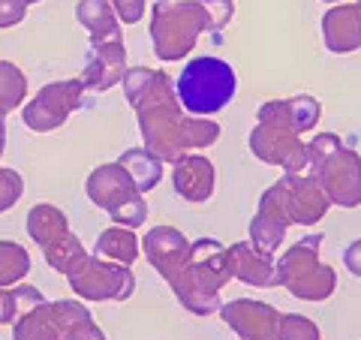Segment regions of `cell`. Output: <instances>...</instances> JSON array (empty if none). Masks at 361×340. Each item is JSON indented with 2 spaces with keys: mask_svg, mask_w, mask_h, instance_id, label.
Instances as JSON below:
<instances>
[{
  "mask_svg": "<svg viewBox=\"0 0 361 340\" xmlns=\"http://www.w3.org/2000/svg\"><path fill=\"white\" fill-rule=\"evenodd\" d=\"M232 0H160L154 6V51L163 61H180L205 30H223L232 21Z\"/></svg>",
  "mask_w": 361,
  "mask_h": 340,
  "instance_id": "cell-2",
  "label": "cell"
},
{
  "mask_svg": "<svg viewBox=\"0 0 361 340\" xmlns=\"http://www.w3.org/2000/svg\"><path fill=\"white\" fill-rule=\"evenodd\" d=\"M25 97V75L18 73V66L0 61V111L21 106Z\"/></svg>",
  "mask_w": 361,
  "mask_h": 340,
  "instance_id": "cell-24",
  "label": "cell"
},
{
  "mask_svg": "<svg viewBox=\"0 0 361 340\" xmlns=\"http://www.w3.org/2000/svg\"><path fill=\"white\" fill-rule=\"evenodd\" d=\"M232 277H238L250 286H277V265L271 262V253H262L250 241L232 244Z\"/></svg>",
  "mask_w": 361,
  "mask_h": 340,
  "instance_id": "cell-18",
  "label": "cell"
},
{
  "mask_svg": "<svg viewBox=\"0 0 361 340\" xmlns=\"http://www.w3.org/2000/svg\"><path fill=\"white\" fill-rule=\"evenodd\" d=\"M87 196L94 205L106 208L109 214L121 208L123 202H130L135 196H142L139 190H135L133 178L127 175V169L121 163H111V166H99L94 175L87 178Z\"/></svg>",
  "mask_w": 361,
  "mask_h": 340,
  "instance_id": "cell-13",
  "label": "cell"
},
{
  "mask_svg": "<svg viewBox=\"0 0 361 340\" xmlns=\"http://www.w3.org/2000/svg\"><path fill=\"white\" fill-rule=\"evenodd\" d=\"M358 4H361V0H358Z\"/></svg>",
  "mask_w": 361,
  "mask_h": 340,
  "instance_id": "cell-34",
  "label": "cell"
},
{
  "mask_svg": "<svg viewBox=\"0 0 361 340\" xmlns=\"http://www.w3.org/2000/svg\"><path fill=\"white\" fill-rule=\"evenodd\" d=\"M343 262H346V268L353 271L355 277H361V241H355V244L343 253Z\"/></svg>",
  "mask_w": 361,
  "mask_h": 340,
  "instance_id": "cell-31",
  "label": "cell"
},
{
  "mask_svg": "<svg viewBox=\"0 0 361 340\" xmlns=\"http://www.w3.org/2000/svg\"><path fill=\"white\" fill-rule=\"evenodd\" d=\"M145 217H148V205H145L142 196H135L130 202H123L121 208L111 211V220H115L118 226H130V229H135V226H142Z\"/></svg>",
  "mask_w": 361,
  "mask_h": 340,
  "instance_id": "cell-27",
  "label": "cell"
},
{
  "mask_svg": "<svg viewBox=\"0 0 361 340\" xmlns=\"http://www.w3.org/2000/svg\"><path fill=\"white\" fill-rule=\"evenodd\" d=\"M27 232L45 247L49 241H54L58 235L66 232V217H63L58 208L39 205V208H33V211L27 214Z\"/></svg>",
  "mask_w": 361,
  "mask_h": 340,
  "instance_id": "cell-22",
  "label": "cell"
},
{
  "mask_svg": "<svg viewBox=\"0 0 361 340\" xmlns=\"http://www.w3.org/2000/svg\"><path fill=\"white\" fill-rule=\"evenodd\" d=\"M277 196V205L283 211L286 223H301V226H313L325 217L329 211V196L325 190L316 184V178H301V175H286L277 184H271Z\"/></svg>",
  "mask_w": 361,
  "mask_h": 340,
  "instance_id": "cell-8",
  "label": "cell"
},
{
  "mask_svg": "<svg viewBox=\"0 0 361 340\" xmlns=\"http://www.w3.org/2000/svg\"><path fill=\"white\" fill-rule=\"evenodd\" d=\"M27 4H39V0H27Z\"/></svg>",
  "mask_w": 361,
  "mask_h": 340,
  "instance_id": "cell-32",
  "label": "cell"
},
{
  "mask_svg": "<svg viewBox=\"0 0 361 340\" xmlns=\"http://www.w3.org/2000/svg\"><path fill=\"white\" fill-rule=\"evenodd\" d=\"M63 340H103V332L94 325V320H82L63 334Z\"/></svg>",
  "mask_w": 361,
  "mask_h": 340,
  "instance_id": "cell-30",
  "label": "cell"
},
{
  "mask_svg": "<svg viewBox=\"0 0 361 340\" xmlns=\"http://www.w3.org/2000/svg\"><path fill=\"white\" fill-rule=\"evenodd\" d=\"M97 259H111V262L118 265H133L135 256H139V241H135V235L130 229H106L103 235L97 238Z\"/></svg>",
  "mask_w": 361,
  "mask_h": 340,
  "instance_id": "cell-21",
  "label": "cell"
},
{
  "mask_svg": "<svg viewBox=\"0 0 361 340\" xmlns=\"http://www.w3.org/2000/svg\"><path fill=\"white\" fill-rule=\"evenodd\" d=\"M27 13V0H0V28L18 25Z\"/></svg>",
  "mask_w": 361,
  "mask_h": 340,
  "instance_id": "cell-28",
  "label": "cell"
},
{
  "mask_svg": "<svg viewBox=\"0 0 361 340\" xmlns=\"http://www.w3.org/2000/svg\"><path fill=\"white\" fill-rule=\"evenodd\" d=\"M85 85L82 82H58L39 90V97L25 109V123L30 130H54L66 121L73 109L82 106Z\"/></svg>",
  "mask_w": 361,
  "mask_h": 340,
  "instance_id": "cell-10",
  "label": "cell"
},
{
  "mask_svg": "<svg viewBox=\"0 0 361 340\" xmlns=\"http://www.w3.org/2000/svg\"><path fill=\"white\" fill-rule=\"evenodd\" d=\"M232 280V256L217 238H199L190 244V259L184 271L172 277L175 296L187 310L196 316H208L220 308V289Z\"/></svg>",
  "mask_w": 361,
  "mask_h": 340,
  "instance_id": "cell-3",
  "label": "cell"
},
{
  "mask_svg": "<svg viewBox=\"0 0 361 340\" xmlns=\"http://www.w3.org/2000/svg\"><path fill=\"white\" fill-rule=\"evenodd\" d=\"M307 166L313 169L316 184L325 190L331 205H361V154L349 151L341 142V135H316L307 145Z\"/></svg>",
  "mask_w": 361,
  "mask_h": 340,
  "instance_id": "cell-4",
  "label": "cell"
},
{
  "mask_svg": "<svg viewBox=\"0 0 361 340\" xmlns=\"http://www.w3.org/2000/svg\"><path fill=\"white\" fill-rule=\"evenodd\" d=\"M259 121L277 123V127L301 135L316 127V121H319V103L310 94L289 97V99H271V103L259 109Z\"/></svg>",
  "mask_w": 361,
  "mask_h": 340,
  "instance_id": "cell-15",
  "label": "cell"
},
{
  "mask_svg": "<svg viewBox=\"0 0 361 340\" xmlns=\"http://www.w3.org/2000/svg\"><path fill=\"white\" fill-rule=\"evenodd\" d=\"M214 163L196 154H180L175 160V190L187 202H208L214 196Z\"/></svg>",
  "mask_w": 361,
  "mask_h": 340,
  "instance_id": "cell-17",
  "label": "cell"
},
{
  "mask_svg": "<svg viewBox=\"0 0 361 340\" xmlns=\"http://www.w3.org/2000/svg\"><path fill=\"white\" fill-rule=\"evenodd\" d=\"M123 49H121V33H111L106 40H94L90 49V63L85 70V87L106 90L111 85H118L123 78Z\"/></svg>",
  "mask_w": 361,
  "mask_h": 340,
  "instance_id": "cell-14",
  "label": "cell"
},
{
  "mask_svg": "<svg viewBox=\"0 0 361 340\" xmlns=\"http://www.w3.org/2000/svg\"><path fill=\"white\" fill-rule=\"evenodd\" d=\"M322 235H310L280 256L277 262V283L286 286L295 298L304 301H325L337 286L334 271L319 259Z\"/></svg>",
  "mask_w": 361,
  "mask_h": 340,
  "instance_id": "cell-6",
  "label": "cell"
},
{
  "mask_svg": "<svg viewBox=\"0 0 361 340\" xmlns=\"http://www.w3.org/2000/svg\"><path fill=\"white\" fill-rule=\"evenodd\" d=\"M322 37L329 51L346 54L361 49V4H337L322 18Z\"/></svg>",
  "mask_w": 361,
  "mask_h": 340,
  "instance_id": "cell-16",
  "label": "cell"
},
{
  "mask_svg": "<svg viewBox=\"0 0 361 340\" xmlns=\"http://www.w3.org/2000/svg\"><path fill=\"white\" fill-rule=\"evenodd\" d=\"M66 277H70L78 296L90 301H106V298L123 301L135 289V277L130 265H118V262L109 265V262H99L97 256H85L82 262L66 271Z\"/></svg>",
  "mask_w": 361,
  "mask_h": 340,
  "instance_id": "cell-7",
  "label": "cell"
},
{
  "mask_svg": "<svg viewBox=\"0 0 361 340\" xmlns=\"http://www.w3.org/2000/svg\"><path fill=\"white\" fill-rule=\"evenodd\" d=\"M235 90H238V75H235L232 63L220 58L190 61L175 85L178 103L190 115H217L235 99Z\"/></svg>",
  "mask_w": 361,
  "mask_h": 340,
  "instance_id": "cell-5",
  "label": "cell"
},
{
  "mask_svg": "<svg viewBox=\"0 0 361 340\" xmlns=\"http://www.w3.org/2000/svg\"><path fill=\"white\" fill-rule=\"evenodd\" d=\"M30 259L18 244H0V286L27 274Z\"/></svg>",
  "mask_w": 361,
  "mask_h": 340,
  "instance_id": "cell-25",
  "label": "cell"
},
{
  "mask_svg": "<svg viewBox=\"0 0 361 340\" xmlns=\"http://www.w3.org/2000/svg\"><path fill=\"white\" fill-rule=\"evenodd\" d=\"M277 340H319V328L307 316L280 313L277 320Z\"/></svg>",
  "mask_w": 361,
  "mask_h": 340,
  "instance_id": "cell-26",
  "label": "cell"
},
{
  "mask_svg": "<svg viewBox=\"0 0 361 340\" xmlns=\"http://www.w3.org/2000/svg\"><path fill=\"white\" fill-rule=\"evenodd\" d=\"M178 94L172 90V78L154 90L148 99H142L135 111L142 121L145 145L154 157L160 160H178L180 154L193 148H208L220 139V127L214 121H196V118H180Z\"/></svg>",
  "mask_w": 361,
  "mask_h": 340,
  "instance_id": "cell-1",
  "label": "cell"
},
{
  "mask_svg": "<svg viewBox=\"0 0 361 340\" xmlns=\"http://www.w3.org/2000/svg\"><path fill=\"white\" fill-rule=\"evenodd\" d=\"M111 9L118 13L123 25H135L145 16V0H111Z\"/></svg>",
  "mask_w": 361,
  "mask_h": 340,
  "instance_id": "cell-29",
  "label": "cell"
},
{
  "mask_svg": "<svg viewBox=\"0 0 361 340\" xmlns=\"http://www.w3.org/2000/svg\"><path fill=\"white\" fill-rule=\"evenodd\" d=\"M75 16L82 21V28H87L90 40H106L111 33H121L115 21V9L109 0H78Z\"/></svg>",
  "mask_w": 361,
  "mask_h": 340,
  "instance_id": "cell-20",
  "label": "cell"
},
{
  "mask_svg": "<svg viewBox=\"0 0 361 340\" xmlns=\"http://www.w3.org/2000/svg\"><path fill=\"white\" fill-rule=\"evenodd\" d=\"M223 322L232 328L241 340H277V320L280 313L262 301L238 298L223 308Z\"/></svg>",
  "mask_w": 361,
  "mask_h": 340,
  "instance_id": "cell-11",
  "label": "cell"
},
{
  "mask_svg": "<svg viewBox=\"0 0 361 340\" xmlns=\"http://www.w3.org/2000/svg\"><path fill=\"white\" fill-rule=\"evenodd\" d=\"M45 250V256H49V262H51V268H58V271H70L73 265H78L85 259V250H82V244H78V238L75 235H70V232H63V235H58L54 241H49L42 247Z\"/></svg>",
  "mask_w": 361,
  "mask_h": 340,
  "instance_id": "cell-23",
  "label": "cell"
},
{
  "mask_svg": "<svg viewBox=\"0 0 361 340\" xmlns=\"http://www.w3.org/2000/svg\"><path fill=\"white\" fill-rule=\"evenodd\" d=\"M145 256L151 259V265L160 271L166 280H172L187 265L190 241L184 238V232L172 229V226H160V229H151L145 235Z\"/></svg>",
  "mask_w": 361,
  "mask_h": 340,
  "instance_id": "cell-12",
  "label": "cell"
},
{
  "mask_svg": "<svg viewBox=\"0 0 361 340\" xmlns=\"http://www.w3.org/2000/svg\"><path fill=\"white\" fill-rule=\"evenodd\" d=\"M325 4H337V0H325Z\"/></svg>",
  "mask_w": 361,
  "mask_h": 340,
  "instance_id": "cell-33",
  "label": "cell"
},
{
  "mask_svg": "<svg viewBox=\"0 0 361 340\" xmlns=\"http://www.w3.org/2000/svg\"><path fill=\"white\" fill-rule=\"evenodd\" d=\"M118 163L127 169V175L133 178V184L139 193H148L151 187L160 184V178H163V160L154 157L148 148H135V151L121 154Z\"/></svg>",
  "mask_w": 361,
  "mask_h": 340,
  "instance_id": "cell-19",
  "label": "cell"
},
{
  "mask_svg": "<svg viewBox=\"0 0 361 340\" xmlns=\"http://www.w3.org/2000/svg\"><path fill=\"white\" fill-rule=\"evenodd\" d=\"M250 151L262 163L283 166L289 175H298L301 169H307V145H301L298 133L283 130L277 123H256V130L250 133Z\"/></svg>",
  "mask_w": 361,
  "mask_h": 340,
  "instance_id": "cell-9",
  "label": "cell"
}]
</instances>
